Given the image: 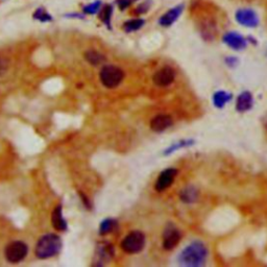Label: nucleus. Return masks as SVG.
Here are the masks:
<instances>
[{
    "instance_id": "1",
    "label": "nucleus",
    "mask_w": 267,
    "mask_h": 267,
    "mask_svg": "<svg viewBox=\"0 0 267 267\" xmlns=\"http://www.w3.org/2000/svg\"><path fill=\"white\" fill-rule=\"evenodd\" d=\"M208 251L203 243L194 242L187 246L179 255V263L184 266L196 267L204 265Z\"/></svg>"
},
{
    "instance_id": "2",
    "label": "nucleus",
    "mask_w": 267,
    "mask_h": 267,
    "mask_svg": "<svg viewBox=\"0 0 267 267\" xmlns=\"http://www.w3.org/2000/svg\"><path fill=\"white\" fill-rule=\"evenodd\" d=\"M62 248V240L58 235L46 234L39 239L36 245L34 253L40 259H47V258L58 255Z\"/></svg>"
},
{
    "instance_id": "3",
    "label": "nucleus",
    "mask_w": 267,
    "mask_h": 267,
    "mask_svg": "<svg viewBox=\"0 0 267 267\" xmlns=\"http://www.w3.org/2000/svg\"><path fill=\"white\" fill-rule=\"evenodd\" d=\"M99 77L100 82L105 87L109 89H113L121 84L124 77V72L117 66L107 65L105 67H102L99 73Z\"/></svg>"
},
{
    "instance_id": "4",
    "label": "nucleus",
    "mask_w": 267,
    "mask_h": 267,
    "mask_svg": "<svg viewBox=\"0 0 267 267\" xmlns=\"http://www.w3.org/2000/svg\"><path fill=\"white\" fill-rule=\"evenodd\" d=\"M145 245V236L140 231L131 232L121 242V248L126 254L140 253Z\"/></svg>"
},
{
    "instance_id": "5",
    "label": "nucleus",
    "mask_w": 267,
    "mask_h": 267,
    "mask_svg": "<svg viewBox=\"0 0 267 267\" xmlns=\"http://www.w3.org/2000/svg\"><path fill=\"white\" fill-rule=\"evenodd\" d=\"M29 252L28 245L22 241H14L5 247V258L8 262L18 263L27 257Z\"/></svg>"
},
{
    "instance_id": "6",
    "label": "nucleus",
    "mask_w": 267,
    "mask_h": 267,
    "mask_svg": "<svg viewBox=\"0 0 267 267\" xmlns=\"http://www.w3.org/2000/svg\"><path fill=\"white\" fill-rule=\"evenodd\" d=\"M237 22L245 28H256L259 24V17L251 8H240L236 12Z\"/></svg>"
},
{
    "instance_id": "7",
    "label": "nucleus",
    "mask_w": 267,
    "mask_h": 267,
    "mask_svg": "<svg viewBox=\"0 0 267 267\" xmlns=\"http://www.w3.org/2000/svg\"><path fill=\"white\" fill-rule=\"evenodd\" d=\"M175 79L176 72L174 69L169 66H165L153 74L152 81L157 86H159V87H167V86L174 83Z\"/></svg>"
},
{
    "instance_id": "8",
    "label": "nucleus",
    "mask_w": 267,
    "mask_h": 267,
    "mask_svg": "<svg viewBox=\"0 0 267 267\" xmlns=\"http://www.w3.org/2000/svg\"><path fill=\"white\" fill-rule=\"evenodd\" d=\"M180 240L179 231L174 226H168L163 234V246L167 251L175 248Z\"/></svg>"
},
{
    "instance_id": "9",
    "label": "nucleus",
    "mask_w": 267,
    "mask_h": 267,
    "mask_svg": "<svg viewBox=\"0 0 267 267\" xmlns=\"http://www.w3.org/2000/svg\"><path fill=\"white\" fill-rule=\"evenodd\" d=\"M177 174H178V171L174 168H169L163 171L157 179L156 186H154L156 187V190L159 192L166 190V189L170 187L171 184L174 183Z\"/></svg>"
},
{
    "instance_id": "10",
    "label": "nucleus",
    "mask_w": 267,
    "mask_h": 267,
    "mask_svg": "<svg viewBox=\"0 0 267 267\" xmlns=\"http://www.w3.org/2000/svg\"><path fill=\"white\" fill-rule=\"evenodd\" d=\"M223 42H225L228 46L235 50H242L247 45L246 40L241 36V34L235 31L227 32L225 36H223Z\"/></svg>"
},
{
    "instance_id": "11",
    "label": "nucleus",
    "mask_w": 267,
    "mask_h": 267,
    "mask_svg": "<svg viewBox=\"0 0 267 267\" xmlns=\"http://www.w3.org/2000/svg\"><path fill=\"white\" fill-rule=\"evenodd\" d=\"M183 10H184V5L178 4L175 7H172L168 12H166L159 20L161 27H164V28L171 27V25L178 19V17L182 15Z\"/></svg>"
},
{
    "instance_id": "12",
    "label": "nucleus",
    "mask_w": 267,
    "mask_h": 267,
    "mask_svg": "<svg viewBox=\"0 0 267 267\" xmlns=\"http://www.w3.org/2000/svg\"><path fill=\"white\" fill-rule=\"evenodd\" d=\"M172 124V119L168 115H158L151 119L150 127L153 132L161 133L167 130Z\"/></svg>"
},
{
    "instance_id": "13",
    "label": "nucleus",
    "mask_w": 267,
    "mask_h": 267,
    "mask_svg": "<svg viewBox=\"0 0 267 267\" xmlns=\"http://www.w3.org/2000/svg\"><path fill=\"white\" fill-rule=\"evenodd\" d=\"M53 226L58 231H65L67 229V223L63 217L62 213V207L58 206L53 212Z\"/></svg>"
},
{
    "instance_id": "14",
    "label": "nucleus",
    "mask_w": 267,
    "mask_h": 267,
    "mask_svg": "<svg viewBox=\"0 0 267 267\" xmlns=\"http://www.w3.org/2000/svg\"><path fill=\"white\" fill-rule=\"evenodd\" d=\"M253 106V96L249 92H243L237 99L236 108L239 112L248 111Z\"/></svg>"
},
{
    "instance_id": "15",
    "label": "nucleus",
    "mask_w": 267,
    "mask_h": 267,
    "mask_svg": "<svg viewBox=\"0 0 267 267\" xmlns=\"http://www.w3.org/2000/svg\"><path fill=\"white\" fill-rule=\"evenodd\" d=\"M85 59H86V61L89 62L91 65H94V66H97V65L101 64L106 59L105 57H103L101 54H99L98 51H95V50L86 51Z\"/></svg>"
},
{
    "instance_id": "16",
    "label": "nucleus",
    "mask_w": 267,
    "mask_h": 267,
    "mask_svg": "<svg viewBox=\"0 0 267 267\" xmlns=\"http://www.w3.org/2000/svg\"><path fill=\"white\" fill-rule=\"evenodd\" d=\"M145 21L143 19H132V20H128L124 23L123 25V30L126 31V32H132V31H136L138 30H140L143 25H144Z\"/></svg>"
},
{
    "instance_id": "17",
    "label": "nucleus",
    "mask_w": 267,
    "mask_h": 267,
    "mask_svg": "<svg viewBox=\"0 0 267 267\" xmlns=\"http://www.w3.org/2000/svg\"><path fill=\"white\" fill-rule=\"evenodd\" d=\"M214 105L217 108H222L231 99V95L225 91H219L214 95Z\"/></svg>"
},
{
    "instance_id": "18",
    "label": "nucleus",
    "mask_w": 267,
    "mask_h": 267,
    "mask_svg": "<svg viewBox=\"0 0 267 267\" xmlns=\"http://www.w3.org/2000/svg\"><path fill=\"white\" fill-rule=\"evenodd\" d=\"M116 221L114 219H106L100 225V234H107L110 233V232L114 231V229L116 228Z\"/></svg>"
},
{
    "instance_id": "19",
    "label": "nucleus",
    "mask_w": 267,
    "mask_h": 267,
    "mask_svg": "<svg viewBox=\"0 0 267 267\" xmlns=\"http://www.w3.org/2000/svg\"><path fill=\"white\" fill-rule=\"evenodd\" d=\"M112 13H113V7L110 4H107L105 6V8L102 10V13L100 15V18L102 20V22L105 23L107 27L110 28L111 25V18H112Z\"/></svg>"
},
{
    "instance_id": "20",
    "label": "nucleus",
    "mask_w": 267,
    "mask_h": 267,
    "mask_svg": "<svg viewBox=\"0 0 267 267\" xmlns=\"http://www.w3.org/2000/svg\"><path fill=\"white\" fill-rule=\"evenodd\" d=\"M33 18L38 19L42 22H48L53 19L51 18V16L43 7H39L38 10H36V12H34V14H33Z\"/></svg>"
},
{
    "instance_id": "21",
    "label": "nucleus",
    "mask_w": 267,
    "mask_h": 267,
    "mask_svg": "<svg viewBox=\"0 0 267 267\" xmlns=\"http://www.w3.org/2000/svg\"><path fill=\"white\" fill-rule=\"evenodd\" d=\"M100 5H101V2H100V1H95V2H93V3H90V4L86 5V6L84 7V12H85L86 14L94 15V14H96V13L99 11Z\"/></svg>"
},
{
    "instance_id": "22",
    "label": "nucleus",
    "mask_w": 267,
    "mask_h": 267,
    "mask_svg": "<svg viewBox=\"0 0 267 267\" xmlns=\"http://www.w3.org/2000/svg\"><path fill=\"white\" fill-rule=\"evenodd\" d=\"M182 200L185 202H192L195 200V192L192 191V189H187V190L182 192Z\"/></svg>"
},
{
    "instance_id": "23",
    "label": "nucleus",
    "mask_w": 267,
    "mask_h": 267,
    "mask_svg": "<svg viewBox=\"0 0 267 267\" xmlns=\"http://www.w3.org/2000/svg\"><path fill=\"white\" fill-rule=\"evenodd\" d=\"M150 6V2L149 1H146V2H143L141 3L139 6L137 7V10H136V13L137 14H144L148 11V8Z\"/></svg>"
},
{
    "instance_id": "24",
    "label": "nucleus",
    "mask_w": 267,
    "mask_h": 267,
    "mask_svg": "<svg viewBox=\"0 0 267 267\" xmlns=\"http://www.w3.org/2000/svg\"><path fill=\"white\" fill-rule=\"evenodd\" d=\"M133 1L134 0H118L117 3H118V6H119L120 10L123 11L127 6H130Z\"/></svg>"
},
{
    "instance_id": "25",
    "label": "nucleus",
    "mask_w": 267,
    "mask_h": 267,
    "mask_svg": "<svg viewBox=\"0 0 267 267\" xmlns=\"http://www.w3.org/2000/svg\"><path fill=\"white\" fill-rule=\"evenodd\" d=\"M6 67V64H5V61H3V59H0V69L1 70H3V69Z\"/></svg>"
}]
</instances>
